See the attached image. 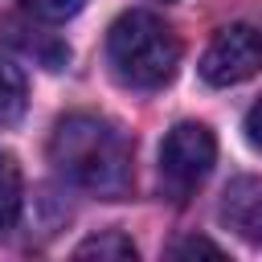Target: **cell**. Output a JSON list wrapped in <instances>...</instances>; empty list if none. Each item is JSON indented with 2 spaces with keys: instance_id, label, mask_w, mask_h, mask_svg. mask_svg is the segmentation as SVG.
Instances as JSON below:
<instances>
[{
  "instance_id": "cell-1",
  "label": "cell",
  "mask_w": 262,
  "mask_h": 262,
  "mask_svg": "<svg viewBox=\"0 0 262 262\" xmlns=\"http://www.w3.org/2000/svg\"><path fill=\"white\" fill-rule=\"evenodd\" d=\"M49 160L70 184L94 196L119 201L131 188V139L102 115L78 111L57 119L49 135Z\"/></svg>"
},
{
  "instance_id": "cell-2",
  "label": "cell",
  "mask_w": 262,
  "mask_h": 262,
  "mask_svg": "<svg viewBox=\"0 0 262 262\" xmlns=\"http://www.w3.org/2000/svg\"><path fill=\"white\" fill-rule=\"evenodd\" d=\"M106 61L115 78L131 90H160L180 66L176 33L151 12H123L106 33Z\"/></svg>"
},
{
  "instance_id": "cell-3",
  "label": "cell",
  "mask_w": 262,
  "mask_h": 262,
  "mask_svg": "<svg viewBox=\"0 0 262 262\" xmlns=\"http://www.w3.org/2000/svg\"><path fill=\"white\" fill-rule=\"evenodd\" d=\"M217 160V139L205 123H176L160 143V184L172 201H184Z\"/></svg>"
},
{
  "instance_id": "cell-4",
  "label": "cell",
  "mask_w": 262,
  "mask_h": 262,
  "mask_svg": "<svg viewBox=\"0 0 262 262\" xmlns=\"http://www.w3.org/2000/svg\"><path fill=\"white\" fill-rule=\"evenodd\" d=\"M262 70V29L225 25L201 53V78L209 86H237Z\"/></svg>"
},
{
  "instance_id": "cell-5",
  "label": "cell",
  "mask_w": 262,
  "mask_h": 262,
  "mask_svg": "<svg viewBox=\"0 0 262 262\" xmlns=\"http://www.w3.org/2000/svg\"><path fill=\"white\" fill-rule=\"evenodd\" d=\"M0 45H8L12 53H20V57H29L33 66H41V70H61L66 61H70V45L49 29V25H41V16H4L0 20Z\"/></svg>"
},
{
  "instance_id": "cell-6",
  "label": "cell",
  "mask_w": 262,
  "mask_h": 262,
  "mask_svg": "<svg viewBox=\"0 0 262 262\" xmlns=\"http://www.w3.org/2000/svg\"><path fill=\"white\" fill-rule=\"evenodd\" d=\"M221 225L262 250V176H237L221 192Z\"/></svg>"
},
{
  "instance_id": "cell-7",
  "label": "cell",
  "mask_w": 262,
  "mask_h": 262,
  "mask_svg": "<svg viewBox=\"0 0 262 262\" xmlns=\"http://www.w3.org/2000/svg\"><path fill=\"white\" fill-rule=\"evenodd\" d=\"M74 258H115V262H135V242L119 229H106V233H94L86 242L74 246Z\"/></svg>"
},
{
  "instance_id": "cell-8",
  "label": "cell",
  "mask_w": 262,
  "mask_h": 262,
  "mask_svg": "<svg viewBox=\"0 0 262 262\" xmlns=\"http://www.w3.org/2000/svg\"><path fill=\"white\" fill-rule=\"evenodd\" d=\"M20 217V168L0 151V233H8Z\"/></svg>"
},
{
  "instance_id": "cell-9",
  "label": "cell",
  "mask_w": 262,
  "mask_h": 262,
  "mask_svg": "<svg viewBox=\"0 0 262 262\" xmlns=\"http://www.w3.org/2000/svg\"><path fill=\"white\" fill-rule=\"evenodd\" d=\"M25 115V78L16 66L0 61V131Z\"/></svg>"
},
{
  "instance_id": "cell-10",
  "label": "cell",
  "mask_w": 262,
  "mask_h": 262,
  "mask_svg": "<svg viewBox=\"0 0 262 262\" xmlns=\"http://www.w3.org/2000/svg\"><path fill=\"white\" fill-rule=\"evenodd\" d=\"M20 8L33 12V16H41V20H66V16L82 12L86 0H20Z\"/></svg>"
},
{
  "instance_id": "cell-11",
  "label": "cell",
  "mask_w": 262,
  "mask_h": 262,
  "mask_svg": "<svg viewBox=\"0 0 262 262\" xmlns=\"http://www.w3.org/2000/svg\"><path fill=\"white\" fill-rule=\"evenodd\" d=\"M188 254H209V258H221V246H213L209 237H184V242L168 246V258H188Z\"/></svg>"
},
{
  "instance_id": "cell-12",
  "label": "cell",
  "mask_w": 262,
  "mask_h": 262,
  "mask_svg": "<svg viewBox=\"0 0 262 262\" xmlns=\"http://www.w3.org/2000/svg\"><path fill=\"white\" fill-rule=\"evenodd\" d=\"M242 127H246L250 147H258V151H262V98H258V102L246 111V123H242Z\"/></svg>"
}]
</instances>
